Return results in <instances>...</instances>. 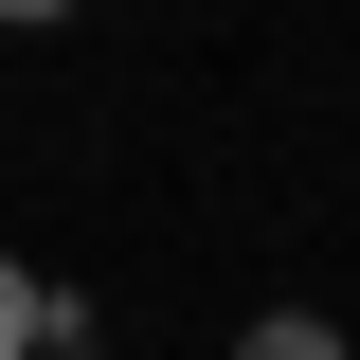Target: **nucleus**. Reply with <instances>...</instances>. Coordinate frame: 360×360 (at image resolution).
Returning <instances> with one entry per match:
<instances>
[{
  "label": "nucleus",
  "instance_id": "obj_2",
  "mask_svg": "<svg viewBox=\"0 0 360 360\" xmlns=\"http://www.w3.org/2000/svg\"><path fill=\"white\" fill-rule=\"evenodd\" d=\"M234 360H360V342H342V324H324V307H270V324H252V342H234Z\"/></svg>",
  "mask_w": 360,
  "mask_h": 360
},
{
  "label": "nucleus",
  "instance_id": "obj_1",
  "mask_svg": "<svg viewBox=\"0 0 360 360\" xmlns=\"http://www.w3.org/2000/svg\"><path fill=\"white\" fill-rule=\"evenodd\" d=\"M0 360H90V288H37L0 252Z\"/></svg>",
  "mask_w": 360,
  "mask_h": 360
}]
</instances>
